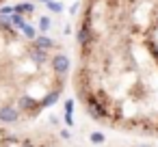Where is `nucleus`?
Listing matches in <instances>:
<instances>
[{
	"label": "nucleus",
	"instance_id": "3",
	"mask_svg": "<svg viewBox=\"0 0 158 147\" xmlns=\"http://www.w3.org/2000/svg\"><path fill=\"white\" fill-rule=\"evenodd\" d=\"M15 2V0H0V11H2V9H7L9 5H13Z\"/></svg>",
	"mask_w": 158,
	"mask_h": 147
},
{
	"label": "nucleus",
	"instance_id": "4",
	"mask_svg": "<svg viewBox=\"0 0 158 147\" xmlns=\"http://www.w3.org/2000/svg\"><path fill=\"white\" fill-rule=\"evenodd\" d=\"M91 138H93V143H102V134H93Z\"/></svg>",
	"mask_w": 158,
	"mask_h": 147
},
{
	"label": "nucleus",
	"instance_id": "2",
	"mask_svg": "<svg viewBox=\"0 0 158 147\" xmlns=\"http://www.w3.org/2000/svg\"><path fill=\"white\" fill-rule=\"evenodd\" d=\"M72 76V54L37 26L0 15V123H20L50 108Z\"/></svg>",
	"mask_w": 158,
	"mask_h": 147
},
{
	"label": "nucleus",
	"instance_id": "1",
	"mask_svg": "<svg viewBox=\"0 0 158 147\" xmlns=\"http://www.w3.org/2000/svg\"><path fill=\"white\" fill-rule=\"evenodd\" d=\"M72 84L95 121L158 136V0H80Z\"/></svg>",
	"mask_w": 158,
	"mask_h": 147
}]
</instances>
